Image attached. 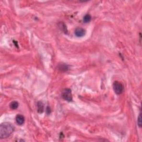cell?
<instances>
[{
	"label": "cell",
	"mask_w": 142,
	"mask_h": 142,
	"mask_svg": "<svg viewBox=\"0 0 142 142\" xmlns=\"http://www.w3.org/2000/svg\"><path fill=\"white\" fill-rule=\"evenodd\" d=\"M113 89L115 93L117 94H122L124 91V87L122 83L115 81L113 83Z\"/></svg>",
	"instance_id": "obj_2"
},
{
	"label": "cell",
	"mask_w": 142,
	"mask_h": 142,
	"mask_svg": "<svg viewBox=\"0 0 142 142\" xmlns=\"http://www.w3.org/2000/svg\"><path fill=\"white\" fill-rule=\"evenodd\" d=\"M37 110L39 113H43L44 111V105L41 102H38L37 103Z\"/></svg>",
	"instance_id": "obj_7"
},
{
	"label": "cell",
	"mask_w": 142,
	"mask_h": 142,
	"mask_svg": "<svg viewBox=\"0 0 142 142\" xmlns=\"http://www.w3.org/2000/svg\"><path fill=\"white\" fill-rule=\"evenodd\" d=\"M15 130V127L12 124L8 122L3 123L0 125V137L5 139L11 136Z\"/></svg>",
	"instance_id": "obj_1"
},
{
	"label": "cell",
	"mask_w": 142,
	"mask_h": 142,
	"mask_svg": "<svg viewBox=\"0 0 142 142\" xmlns=\"http://www.w3.org/2000/svg\"><path fill=\"white\" fill-rule=\"evenodd\" d=\"M74 33L77 37H81L85 36V29L82 28H77L75 30Z\"/></svg>",
	"instance_id": "obj_4"
},
{
	"label": "cell",
	"mask_w": 142,
	"mask_h": 142,
	"mask_svg": "<svg viewBox=\"0 0 142 142\" xmlns=\"http://www.w3.org/2000/svg\"><path fill=\"white\" fill-rule=\"evenodd\" d=\"M24 117L21 114H18L16 117V120L17 123L19 125H22L24 123Z\"/></svg>",
	"instance_id": "obj_5"
},
{
	"label": "cell",
	"mask_w": 142,
	"mask_h": 142,
	"mask_svg": "<svg viewBox=\"0 0 142 142\" xmlns=\"http://www.w3.org/2000/svg\"><path fill=\"white\" fill-rule=\"evenodd\" d=\"M62 98L66 101L71 102L72 101V95L71 90L69 88L64 89L62 93Z\"/></svg>",
	"instance_id": "obj_3"
},
{
	"label": "cell",
	"mask_w": 142,
	"mask_h": 142,
	"mask_svg": "<svg viewBox=\"0 0 142 142\" xmlns=\"http://www.w3.org/2000/svg\"><path fill=\"white\" fill-rule=\"evenodd\" d=\"M18 103L17 101H13L10 103V107L12 109H16L18 107Z\"/></svg>",
	"instance_id": "obj_8"
},
{
	"label": "cell",
	"mask_w": 142,
	"mask_h": 142,
	"mask_svg": "<svg viewBox=\"0 0 142 142\" xmlns=\"http://www.w3.org/2000/svg\"><path fill=\"white\" fill-rule=\"evenodd\" d=\"M58 69L62 72H66L69 69V66L65 64H61L58 66Z\"/></svg>",
	"instance_id": "obj_6"
},
{
	"label": "cell",
	"mask_w": 142,
	"mask_h": 142,
	"mask_svg": "<svg viewBox=\"0 0 142 142\" xmlns=\"http://www.w3.org/2000/svg\"><path fill=\"white\" fill-rule=\"evenodd\" d=\"M141 113H140L139 116L138 117V125L140 128L142 127V116Z\"/></svg>",
	"instance_id": "obj_10"
},
{
	"label": "cell",
	"mask_w": 142,
	"mask_h": 142,
	"mask_svg": "<svg viewBox=\"0 0 142 142\" xmlns=\"http://www.w3.org/2000/svg\"><path fill=\"white\" fill-rule=\"evenodd\" d=\"M91 18H92L91 16L89 14H87L83 17V21L85 23H88L91 21Z\"/></svg>",
	"instance_id": "obj_9"
}]
</instances>
